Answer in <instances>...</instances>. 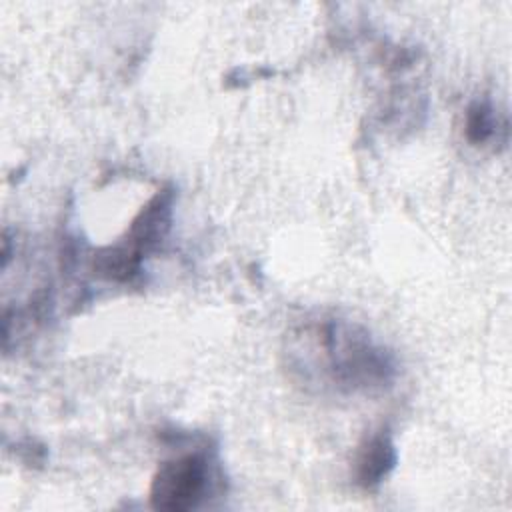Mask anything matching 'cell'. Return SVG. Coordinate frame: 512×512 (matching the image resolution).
<instances>
[{
  "instance_id": "cell-4",
  "label": "cell",
  "mask_w": 512,
  "mask_h": 512,
  "mask_svg": "<svg viewBox=\"0 0 512 512\" xmlns=\"http://www.w3.org/2000/svg\"><path fill=\"white\" fill-rule=\"evenodd\" d=\"M396 460H398V454H396V446L392 442L390 432L378 430L376 434L366 438L364 444L358 448V454L354 460L356 482L366 490L378 486L392 472V468L396 466Z\"/></svg>"
},
{
  "instance_id": "cell-2",
  "label": "cell",
  "mask_w": 512,
  "mask_h": 512,
  "mask_svg": "<svg viewBox=\"0 0 512 512\" xmlns=\"http://www.w3.org/2000/svg\"><path fill=\"white\" fill-rule=\"evenodd\" d=\"M172 188H164L150 198L132 220L126 238L114 246H106L94 256V272L112 282H130L142 270L146 254L156 250L166 238L172 222Z\"/></svg>"
},
{
  "instance_id": "cell-1",
  "label": "cell",
  "mask_w": 512,
  "mask_h": 512,
  "mask_svg": "<svg viewBox=\"0 0 512 512\" xmlns=\"http://www.w3.org/2000/svg\"><path fill=\"white\" fill-rule=\"evenodd\" d=\"M318 340L328 362L326 370L334 384L356 390L376 388L390 382L394 374L390 356L376 346L360 326L328 320L320 326Z\"/></svg>"
},
{
  "instance_id": "cell-3",
  "label": "cell",
  "mask_w": 512,
  "mask_h": 512,
  "mask_svg": "<svg viewBox=\"0 0 512 512\" xmlns=\"http://www.w3.org/2000/svg\"><path fill=\"white\" fill-rule=\"evenodd\" d=\"M210 470L206 456L192 452L158 466L150 482V504L154 510L186 512L196 508L208 492Z\"/></svg>"
},
{
  "instance_id": "cell-5",
  "label": "cell",
  "mask_w": 512,
  "mask_h": 512,
  "mask_svg": "<svg viewBox=\"0 0 512 512\" xmlns=\"http://www.w3.org/2000/svg\"><path fill=\"white\" fill-rule=\"evenodd\" d=\"M464 132H466V138H468L470 144L478 146V144L488 142L496 132L494 108L484 100L474 102L466 112Z\"/></svg>"
}]
</instances>
